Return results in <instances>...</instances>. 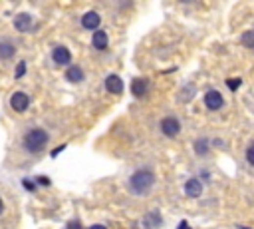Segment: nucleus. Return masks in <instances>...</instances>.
Listing matches in <instances>:
<instances>
[{"label":"nucleus","mask_w":254,"mask_h":229,"mask_svg":"<svg viewBox=\"0 0 254 229\" xmlns=\"http://www.w3.org/2000/svg\"><path fill=\"white\" fill-rule=\"evenodd\" d=\"M100 22H102V18H100L98 12H87L82 18V24H84V28H87V30H95V28L100 26Z\"/></svg>","instance_id":"1a4fd4ad"},{"label":"nucleus","mask_w":254,"mask_h":229,"mask_svg":"<svg viewBox=\"0 0 254 229\" xmlns=\"http://www.w3.org/2000/svg\"><path fill=\"white\" fill-rule=\"evenodd\" d=\"M66 229H82V223L80 221H70Z\"/></svg>","instance_id":"aec40b11"},{"label":"nucleus","mask_w":254,"mask_h":229,"mask_svg":"<svg viewBox=\"0 0 254 229\" xmlns=\"http://www.w3.org/2000/svg\"><path fill=\"white\" fill-rule=\"evenodd\" d=\"M10 106H12L14 112H24L30 106V98L24 92H14L12 98H10Z\"/></svg>","instance_id":"7ed1b4c3"},{"label":"nucleus","mask_w":254,"mask_h":229,"mask_svg":"<svg viewBox=\"0 0 254 229\" xmlns=\"http://www.w3.org/2000/svg\"><path fill=\"white\" fill-rule=\"evenodd\" d=\"M91 44H93V48H98V50H106L107 48V34L104 30H95L93 38H91Z\"/></svg>","instance_id":"9b49d317"},{"label":"nucleus","mask_w":254,"mask_h":229,"mask_svg":"<svg viewBox=\"0 0 254 229\" xmlns=\"http://www.w3.org/2000/svg\"><path fill=\"white\" fill-rule=\"evenodd\" d=\"M207 150H209L207 139H199L197 144H195V152H197V154H201V156H203V154H207Z\"/></svg>","instance_id":"dca6fc26"},{"label":"nucleus","mask_w":254,"mask_h":229,"mask_svg":"<svg viewBox=\"0 0 254 229\" xmlns=\"http://www.w3.org/2000/svg\"><path fill=\"white\" fill-rule=\"evenodd\" d=\"M52 58H54V62L56 64H68L70 60H72V54H70V50L66 48V46H56L54 48V52H52Z\"/></svg>","instance_id":"39448f33"},{"label":"nucleus","mask_w":254,"mask_h":229,"mask_svg":"<svg viewBox=\"0 0 254 229\" xmlns=\"http://www.w3.org/2000/svg\"><path fill=\"white\" fill-rule=\"evenodd\" d=\"M14 54V46L10 42H2L0 44V58H10Z\"/></svg>","instance_id":"4468645a"},{"label":"nucleus","mask_w":254,"mask_h":229,"mask_svg":"<svg viewBox=\"0 0 254 229\" xmlns=\"http://www.w3.org/2000/svg\"><path fill=\"white\" fill-rule=\"evenodd\" d=\"M147 90H149V80H145V78H137V80H133V86H131V92L135 94V96H145L147 94Z\"/></svg>","instance_id":"9d476101"},{"label":"nucleus","mask_w":254,"mask_h":229,"mask_svg":"<svg viewBox=\"0 0 254 229\" xmlns=\"http://www.w3.org/2000/svg\"><path fill=\"white\" fill-rule=\"evenodd\" d=\"M89 229H106L104 225H93V227H89Z\"/></svg>","instance_id":"4be33fe9"},{"label":"nucleus","mask_w":254,"mask_h":229,"mask_svg":"<svg viewBox=\"0 0 254 229\" xmlns=\"http://www.w3.org/2000/svg\"><path fill=\"white\" fill-rule=\"evenodd\" d=\"M14 26L18 32H30L32 30V16L30 14H18L14 20Z\"/></svg>","instance_id":"6e6552de"},{"label":"nucleus","mask_w":254,"mask_h":229,"mask_svg":"<svg viewBox=\"0 0 254 229\" xmlns=\"http://www.w3.org/2000/svg\"><path fill=\"white\" fill-rule=\"evenodd\" d=\"M106 88H107V92H111V94H121V92H123V82H121L119 76L111 74V76L106 78Z\"/></svg>","instance_id":"0eeeda50"},{"label":"nucleus","mask_w":254,"mask_h":229,"mask_svg":"<svg viewBox=\"0 0 254 229\" xmlns=\"http://www.w3.org/2000/svg\"><path fill=\"white\" fill-rule=\"evenodd\" d=\"M205 104H207L209 110H220L222 104H225V100H222L220 92L211 90V92H207V96H205Z\"/></svg>","instance_id":"423d86ee"},{"label":"nucleus","mask_w":254,"mask_h":229,"mask_svg":"<svg viewBox=\"0 0 254 229\" xmlns=\"http://www.w3.org/2000/svg\"><path fill=\"white\" fill-rule=\"evenodd\" d=\"M66 78H68L70 82H82V80H84V72H82L78 66H72V68L68 70Z\"/></svg>","instance_id":"ddd939ff"},{"label":"nucleus","mask_w":254,"mask_h":229,"mask_svg":"<svg viewBox=\"0 0 254 229\" xmlns=\"http://www.w3.org/2000/svg\"><path fill=\"white\" fill-rule=\"evenodd\" d=\"M161 132H163L165 136H169V137H175V136L181 132L179 120H177V118H165V120L161 122Z\"/></svg>","instance_id":"20e7f679"},{"label":"nucleus","mask_w":254,"mask_h":229,"mask_svg":"<svg viewBox=\"0 0 254 229\" xmlns=\"http://www.w3.org/2000/svg\"><path fill=\"white\" fill-rule=\"evenodd\" d=\"M242 44H244L246 48L254 50V30H248V32L242 34Z\"/></svg>","instance_id":"2eb2a0df"},{"label":"nucleus","mask_w":254,"mask_h":229,"mask_svg":"<svg viewBox=\"0 0 254 229\" xmlns=\"http://www.w3.org/2000/svg\"><path fill=\"white\" fill-rule=\"evenodd\" d=\"M246 160H248V163H250V165H254V144L246 150Z\"/></svg>","instance_id":"f3484780"},{"label":"nucleus","mask_w":254,"mask_h":229,"mask_svg":"<svg viewBox=\"0 0 254 229\" xmlns=\"http://www.w3.org/2000/svg\"><path fill=\"white\" fill-rule=\"evenodd\" d=\"M24 72H26V62H20V64H18V70H16V78L24 76Z\"/></svg>","instance_id":"6ab92c4d"},{"label":"nucleus","mask_w":254,"mask_h":229,"mask_svg":"<svg viewBox=\"0 0 254 229\" xmlns=\"http://www.w3.org/2000/svg\"><path fill=\"white\" fill-rule=\"evenodd\" d=\"M227 84H229V88H231V90H236L238 86H240V78H233V80H229Z\"/></svg>","instance_id":"a211bd4d"},{"label":"nucleus","mask_w":254,"mask_h":229,"mask_svg":"<svg viewBox=\"0 0 254 229\" xmlns=\"http://www.w3.org/2000/svg\"><path fill=\"white\" fill-rule=\"evenodd\" d=\"M185 191H187L189 197H199L201 191H203V185H201L199 180H189V182L185 183Z\"/></svg>","instance_id":"f8f14e48"},{"label":"nucleus","mask_w":254,"mask_h":229,"mask_svg":"<svg viewBox=\"0 0 254 229\" xmlns=\"http://www.w3.org/2000/svg\"><path fill=\"white\" fill-rule=\"evenodd\" d=\"M179 229H190V227H189V223H187V221H181V225H179Z\"/></svg>","instance_id":"412c9836"},{"label":"nucleus","mask_w":254,"mask_h":229,"mask_svg":"<svg viewBox=\"0 0 254 229\" xmlns=\"http://www.w3.org/2000/svg\"><path fill=\"white\" fill-rule=\"evenodd\" d=\"M48 144V134L44 130H30L26 136H24V148L28 152H42Z\"/></svg>","instance_id":"f03ea898"},{"label":"nucleus","mask_w":254,"mask_h":229,"mask_svg":"<svg viewBox=\"0 0 254 229\" xmlns=\"http://www.w3.org/2000/svg\"><path fill=\"white\" fill-rule=\"evenodd\" d=\"M155 183V176H153V171L151 169H137L135 174L131 176L129 180V187L133 193H147Z\"/></svg>","instance_id":"f257e3e1"},{"label":"nucleus","mask_w":254,"mask_h":229,"mask_svg":"<svg viewBox=\"0 0 254 229\" xmlns=\"http://www.w3.org/2000/svg\"><path fill=\"white\" fill-rule=\"evenodd\" d=\"M2 209H4V204H2V199H0V213H2Z\"/></svg>","instance_id":"5701e85b"}]
</instances>
